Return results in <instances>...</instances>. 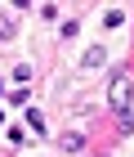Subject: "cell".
Returning a JSON list of instances; mask_svg holds the SVG:
<instances>
[{"instance_id": "cell-2", "label": "cell", "mask_w": 134, "mask_h": 157, "mask_svg": "<svg viewBox=\"0 0 134 157\" xmlns=\"http://www.w3.org/2000/svg\"><path fill=\"white\" fill-rule=\"evenodd\" d=\"M58 144H63V153H81V148H85V135H81V130H67Z\"/></svg>"}, {"instance_id": "cell-4", "label": "cell", "mask_w": 134, "mask_h": 157, "mask_svg": "<svg viewBox=\"0 0 134 157\" xmlns=\"http://www.w3.org/2000/svg\"><path fill=\"white\" fill-rule=\"evenodd\" d=\"M103 27H125V13L121 9H103Z\"/></svg>"}, {"instance_id": "cell-1", "label": "cell", "mask_w": 134, "mask_h": 157, "mask_svg": "<svg viewBox=\"0 0 134 157\" xmlns=\"http://www.w3.org/2000/svg\"><path fill=\"white\" fill-rule=\"evenodd\" d=\"M130 99H134L130 72H112V81H107V103H112V112H130Z\"/></svg>"}, {"instance_id": "cell-5", "label": "cell", "mask_w": 134, "mask_h": 157, "mask_svg": "<svg viewBox=\"0 0 134 157\" xmlns=\"http://www.w3.org/2000/svg\"><path fill=\"white\" fill-rule=\"evenodd\" d=\"M116 130H121V135H134V112H116Z\"/></svg>"}, {"instance_id": "cell-7", "label": "cell", "mask_w": 134, "mask_h": 157, "mask_svg": "<svg viewBox=\"0 0 134 157\" xmlns=\"http://www.w3.org/2000/svg\"><path fill=\"white\" fill-rule=\"evenodd\" d=\"M5 36H13V18H9V13H0V40H5Z\"/></svg>"}, {"instance_id": "cell-6", "label": "cell", "mask_w": 134, "mask_h": 157, "mask_svg": "<svg viewBox=\"0 0 134 157\" xmlns=\"http://www.w3.org/2000/svg\"><path fill=\"white\" fill-rule=\"evenodd\" d=\"M27 126H31V130H36V135H45V117H40V112H36V108L27 112Z\"/></svg>"}, {"instance_id": "cell-8", "label": "cell", "mask_w": 134, "mask_h": 157, "mask_svg": "<svg viewBox=\"0 0 134 157\" xmlns=\"http://www.w3.org/2000/svg\"><path fill=\"white\" fill-rule=\"evenodd\" d=\"M13 5H18V9H27V5H31V0H13Z\"/></svg>"}, {"instance_id": "cell-3", "label": "cell", "mask_w": 134, "mask_h": 157, "mask_svg": "<svg viewBox=\"0 0 134 157\" xmlns=\"http://www.w3.org/2000/svg\"><path fill=\"white\" fill-rule=\"evenodd\" d=\"M103 63H107V49H103V45H89L85 49V67H103Z\"/></svg>"}, {"instance_id": "cell-10", "label": "cell", "mask_w": 134, "mask_h": 157, "mask_svg": "<svg viewBox=\"0 0 134 157\" xmlns=\"http://www.w3.org/2000/svg\"><path fill=\"white\" fill-rule=\"evenodd\" d=\"M0 94H5V81H0Z\"/></svg>"}, {"instance_id": "cell-9", "label": "cell", "mask_w": 134, "mask_h": 157, "mask_svg": "<svg viewBox=\"0 0 134 157\" xmlns=\"http://www.w3.org/2000/svg\"><path fill=\"white\" fill-rule=\"evenodd\" d=\"M0 126H5V112H0Z\"/></svg>"}]
</instances>
